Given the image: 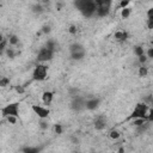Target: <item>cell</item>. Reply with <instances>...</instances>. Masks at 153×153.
I'll list each match as a JSON object with an SVG mask.
<instances>
[{"label":"cell","mask_w":153,"mask_h":153,"mask_svg":"<svg viewBox=\"0 0 153 153\" xmlns=\"http://www.w3.org/2000/svg\"><path fill=\"white\" fill-rule=\"evenodd\" d=\"M11 84V79L8 76H0V87L5 88Z\"/></svg>","instance_id":"obj_22"},{"label":"cell","mask_w":153,"mask_h":153,"mask_svg":"<svg viewBox=\"0 0 153 153\" xmlns=\"http://www.w3.org/2000/svg\"><path fill=\"white\" fill-rule=\"evenodd\" d=\"M45 48H48V49H50V50H53L54 53L56 51V48H57V44H56V42L54 41V39H48L47 42H45V45H44Z\"/></svg>","instance_id":"obj_21"},{"label":"cell","mask_w":153,"mask_h":153,"mask_svg":"<svg viewBox=\"0 0 153 153\" xmlns=\"http://www.w3.org/2000/svg\"><path fill=\"white\" fill-rule=\"evenodd\" d=\"M55 6H56V8L60 11V10L62 8V6H63V2H60V1H59V2H56V4H55Z\"/></svg>","instance_id":"obj_36"},{"label":"cell","mask_w":153,"mask_h":153,"mask_svg":"<svg viewBox=\"0 0 153 153\" xmlns=\"http://www.w3.org/2000/svg\"><path fill=\"white\" fill-rule=\"evenodd\" d=\"M14 90H16V92H17L18 94H24V93H25V86H23V85H17V86H14Z\"/></svg>","instance_id":"obj_31"},{"label":"cell","mask_w":153,"mask_h":153,"mask_svg":"<svg viewBox=\"0 0 153 153\" xmlns=\"http://www.w3.org/2000/svg\"><path fill=\"white\" fill-rule=\"evenodd\" d=\"M74 5L81 12V14L86 18L93 17L96 13V10H97V5H96L94 0H78L74 2Z\"/></svg>","instance_id":"obj_1"},{"label":"cell","mask_w":153,"mask_h":153,"mask_svg":"<svg viewBox=\"0 0 153 153\" xmlns=\"http://www.w3.org/2000/svg\"><path fill=\"white\" fill-rule=\"evenodd\" d=\"M5 54H6V56H7V57L13 59V57H16L17 51L14 50V48H12V47H7V48H6V50H5Z\"/></svg>","instance_id":"obj_23"},{"label":"cell","mask_w":153,"mask_h":153,"mask_svg":"<svg viewBox=\"0 0 153 153\" xmlns=\"http://www.w3.org/2000/svg\"><path fill=\"white\" fill-rule=\"evenodd\" d=\"M38 127L42 129V130H47L49 128V122L48 120H41L39 123H38Z\"/></svg>","instance_id":"obj_25"},{"label":"cell","mask_w":153,"mask_h":153,"mask_svg":"<svg viewBox=\"0 0 153 153\" xmlns=\"http://www.w3.org/2000/svg\"><path fill=\"white\" fill-rule=\"evenodd\" d=\"M19 42H20V39H19V37L17 36V35H11L8 38H7V43H8V47H12V48H14V47H17L18 44H19Z\"/></svg>","instance_id":"obj_15"},{"label":"cell","mask_w":153,"mask_h":153,"mask_svg":"<svg viewBox=\"0 0 153 153\" xmlns=\"http://www.w3.org/2000/svg\"><path fill=\"white\" fill-rule=\"evenodd\" d=\"M54 54H55V53H54L53 50H50V49H48V48H45V47H42V48L38 50L36 59H37L38 63H45V62L53 60Z\"/></svg>","instance_id":"obj_6"},{"label":"cell","mask_w":153,"mask_h":153,"mask_svg":"<svg viewBox=\"0 0 153 153\" xmlns=\"http://www.w3.org/2000/svg\"><path fill=\"white\" fill-rule=\"evenodd\" d=\"M42 147L38 146H25L22 148V153H41Z\"/></svg>","instance_id":"obj_14"},{"label":"cell","mask_w":153,"mask_h":153,"mask_svg":"<svg viewBox=\"0 0 153 153\" xmlns=\"http://www.w3.org/2000/svg\"><path fill=\"white\" fill-rule=\"evenodd\" d=\"M129 5H130V1H129V0H121V1L118 2V8H120V10H123V8L129 7Z\"/></svg>","instance_id":"obj_28"},{"label":"cell","mask_w":153,"mask_h":153,"mask_svg":"<svg viewBox=\"0 0 153 153\" xmlns=\"http://www.w3.org/2000/svg\"><path fill=\"white\" fill-rule=\"evenodd\" d=\"M31 110L35 112V115L38 116L39 120H48V117L50 116V109L44 105L33 104V105H31Z\"/></svg>","instance_id":"obj_7"},{"label":"cell","mask_w":153,"mask_h":153,"mask_svg":"<svg viewBox=\"0 0 153 153\" xmlns=\"http://www.w3.org/2000/svg\"><path fill=\"white\" fill-rule=\"evenodd\" d=\"M128 37H129V33H128V31H126V30H117V31L114 33L115 41H116V42H120V43L126 42V41L128 39Z\"/></svg>","instance_id":"obj_12"},{"label":"cell","mask_w":153,"mask_h":153,"mask_svg":"<svg viewBox=\"0 0 153 153\" xmlns=\"http://www.w3.org/2000/svg\"><path fill=\"white\" fill-rule=\"evenodd\" d=\"M147 120H145V118H135V120H131V124L136 128V127H140L141 124H143Z\"/></svg>","instance_id":"obj_24"},{"label":"cell","mask_w":153,"mask_h":153,"mask_svg":"<svg viewBox=\"0 0 153 153\" xmlns=\"http://www.w3.org/2000/svg\"><path fill=\"white\" fill-rule=\"evenodd\" d=\"M151 123L152 122H148L146 121L143 124H141L140 127H136V134H145L149 128H151Z\"/></svg>","instance_id":"obj_16"},{"label":"cell","mask_w":153,"mask_h":153,"mask_svg":"<svg viewBox=\"0 0 153 153\" xmlns=\"http://www.w3.org/2000/svg\"><path fill=\"white\" fill-rule=\"evenodd\" d=\"M117 153H124V147H123V146H121V147L117 149Z\"/></svg>","instance_id":"obj_37"},{"label":"cell","mask_w":153,"mask_h":153,"mask_svg":"<svg viewBox=\"0 0 153 153\" xmlns=\"http://www.w3.org/2000/svg\"><path fill=\"white\" fill-rule=\"evenodd\" d=\"M6 121H7L8 123H11V124H16V123L18 122V118L14 117V116H7V117H6Z\"/></svg>","instance_id":"obj_33"},{"label":"cell","mask_w":153,"mask_h":153,"mask_svg":"<svg viewBox=\"0 0 153 153\" xmlns=\"http://www.w3.org/2000/svg\"><path fill=\"white\" fill-rule=\"evenodd\" d=\"M121 131L120 130H117V129H111L110 131H109V137L111 139V140H114V141H117L120 137H121Z\"/></svg>","instance_id":"obj_18"},{"label":"cell","mask_w":153,"mask_h":153,"mask_svg":"<svg viewBox=\"0 0 153 153\" xmlns=\"http://www.w3.org/2000/svg\"><path fill=\"white\" fill-rule=\"evenodd\" d=\"M147 18H153V7L148 8V11H147Z\"/></svg>","instance_id":"obj_35"},{"label":"cell","mask_w":153,"mask_h":153,"mask_svg":"<svg viewBox=\"0 0 153 153\" xmlns=\"http://www.w3.org/2000/svg\"><path fill=\"white\" fill-rule=\"evenodd\" d=\"M145 55L147 56V59H148V60L153 59V48H152V47L147 48V50H145Z\"/></svg>","instance_id":"obj_32"},{"label":"cell","mask_w":153,"mask_h":153,"mask_svg":"<svg viewBox=\"0 0 153 153\" xmlns=\"http://www.w3.org/2000/svg\"><path fill=\"white\" fill-rule=\"evenodd\" d=\"M54 97H55V93L53 91H44L41 96V99H42V103L43 105H51L53 100H54Z\"/></svg>","instance_id":"obj_11"},{"label":"cell","mask_w":153,"mask_h":153,"mask_svg":"<svg viewBox=\"0 0 153 153\" xmlns=\"http://www.w3.org/2000/svg\"><path fill=\"white\" fill-rule=\"evenodd\" d=\"M100 102L102 100L98 97H92V98L85 99V109L88 110V111H93L100 105Z\"/></svg>","instance_id":"obj_10"},{"label":"cell","mask_w":153,"mask_h":153,"mask_svg":"<svg viewBox=\"0 0 153 153\" xmlns=\"http://www.w3.org/2000/svg\"><path fill=\"white\" fill-rule=\"evenodd\" d=\"M54 131H55V134L61 135V134L63 133V127H62V124H60V123L54 124Z\"/></svg>","instance_id":"obj_27"},{"label":"cell","mask_w":153,"mask_h":153,"mask_svg":"<svg viewBox=\"0 0 153 153\" xmlns=\"http://www.w3.org/2000/svg\"><path fill=\"white\" fill-rule=\"evenodd\" d=\"M67 30H68V32H69L71 35L74 36V35H76V32H78V26H76L75 24H71V25L68 26Z\"/></svg>","instance_id":"obj_29"},{"label":"cell","mask_w":153,"mask_h":153,"mask_svg":"<svg viewBox=\"0 0 153 153\" xmlns=\"http://www.w3.org/2000/svg\"><path fill=\"white\" fill-rule=\"evenodd\" d=\"M5 39H6V38L4 37V35H2V33H0V44H1V43H2Z\"/></svg>","instance_id":"obj_38"},{"label":"cell","mask_w":153,"mask_h":153,"mask_svg":"<svg viewBox=\"0 0 153 153\" xmlns=\"http://www.w3.org/2000/svg\"><path fill=\"white\" fill-rule=\"evenodd\" d=\"M147 61H148V59H147V56H146V55H141V56H139V57H137V62H139V65H140V66H146Z\"/></svg>","instance_id":"obj_30"},{"label":"cell","mask_w":153,"mask_h":153,"mask_svg":"<svg viewBox=\"0 0 153 153\" xmlns=\"http://www.w3.org/2000/svg\"><path fill=\"white\" fill-rule=\"evenodd\" d=\"M0 114H1V117H4V118H6L7 116H14V117L19 118V116H20V104L18 102L8 103V104L4 105L2 108H0Z\"/></svg>","instance_id":"obj_2"},{"label":"cell","mask_w":153,"mask_h":153,"mask_svg":"<svg viewBox=\"0 0 153 153\" xmlns=\"http://www.w3.org/2000/svg\"><path fill=\"white\" fill-rule=\"evenodd\" d=\"M149 108H151V106H148V105H147V104H145L143 102H142V103H137V104L135 105L134 110L131 111V114L128 116V120H135V118H145V120H147V121L149 122V120H148V116H147Z\"/></svg>","instance_id":"obj_4"},{"label":"cell","mask_w":153,"mask_h":153,"mask_svg":"<svg viewBox=\"0 0 153 153\" xmlns=\"http://www.w3.org/2000/svg\"><path fill=\"white\" fill-rule=\"evenodd\" d=\"M71 109L79 112L81 110L85 109V99L82 97H79V96H74L72 102H71Z\"/></svg>","instance_id":"obj_8"},{"label":"cell","mask_w":153,"mask_h":153,"mask_svg":"<svg viewBox=\"0 0 153 153\" xmlns=\"http://www.w3.org/2000/svg\"><path fill=\"white\" fill-rule=\"evenodd\" d=\"M106 124H108V120L104 115H98L94 121H93V127L97 131H102L106 128Z\"/></svg>","instance_id":"obj_9"},{"label":"cell","mask_w":153,"mask_h":153,"mask_svg":"<svg viewBox=\"0 0 153 153\" xmlns=\"http://www.w3.org/2000/svg\"><path fill=\"white\" fill-rule=\"evenodd\" d=\"M43 35H48V33H50V31H51V26L49 25V24H44L42 27H41V30H39Z\"/></svg>","instance_id":"obj_26"},{"label":"cell","mask_w":153,"mask_h":153,"mask_svg":"<svg viewBox=\"0 0 153 153\" xmlns=\"http://www.w3.org/2000/svg\"><path fill=\"white\" fill-rule=\"evenodd\" d=\"M130 14H131V8H130V7L123 8V10H121V12H120V16H121L122 19H128V18L130 17Z\"/></svg>","instance_id":"obj_20"},{"label":"cell","mask_w":153,"mask_h":153,"mask_svg":"<svg viewBox=\"0 0 153 153\" xmlns=\"http://www.w3.org/2000/svg\"><path fill=\"white\" fill-rule=\"evenodd\" d=\"M137 75H139L140 78H146V76L148 75V67H147V66H139Z\"/></svg>","instance_id":"obj_19"},{"label":"cell","mask_w":153,"mask_h":153,"mask_svg":"<svg viewBox=\"0 0 153 153\" xmlns=\"http://www.w3.org/2000/svg\"><path fill=\"white\" fill-rule=\"evenodd\" d=\"M147 27L149 30L153 29V18H147Z\"/></svg>","instance_id":"obj_34"},{"label":"cell","mask_w":153,"mask_h":153,"mask_svg":"<svg viewBox=\"0 0 153 153\" xmlns=\"http://www.w3.org/2000/svg\"><path fill=\"white\" fill-rule=\"evenodd\" d=\"M48 69H49V67L45 63H37L33 67V71L31 74L32 80L33 81H44L48 78Z\"/></svg>","instance_id":"obj_5"},{"label":"cell","mask_w":153,"mask_h":153,"mask_svg":"<svg viewBox=\"0 0 153 153\" xmlns=\"http://www.w3.org/2000/svg\"><path fill=\"white\" fill-rule=\"evenodd\" d=\"M72 153H81V152H76V151H75V152H72Z\"/></svg>","instance_id":"obj_39"},{"label":"cell","mask_w":153,"mask_h":153,"mask_svg":"<svg viewBox=\"0 0 153 153\" xmlns=\"http://www.w3.org/2000/svg\"><path fill=\"white\" fill-rule=\"evenodd\" d=\"M133 54H134L136 57H139V56H141V55H145V48H143V45H140V44L134 45V47H133Z\"/></svg>","instance_id":"obj_17"},{"label":"cell","mask_w":153,"mask_h":153,"mask_svg":"<svg viewBox=\"0 0 153 153\" xmlns=\"http://www.w3.org/2000/svg\"><path fill=\"white\" fill-rule=\"evenodd\" d=\"M68 50H69V55H71V59L72 60L80 61V60H82L86 56V49L79 42H74V43L69 44Z\"/></svg>","instance_id":"obj_3"},{"label":"cell","mask_w":153,"mask_h":153,"mask_svg":"<svg viewBox=\"0 0 153 153\" xmlns=\"http://www.w3.org/2000/svg\"><path fill=\"white\" fill-rule=\"evenodd\" d=\"M31 11L35 14H42L45 11V8H44V6H43L42 2H35V4L31 5Z\"/></svg>","instance_id":"obj_13"}]
</instances>
